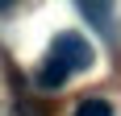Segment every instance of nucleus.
I'll list each match as a JSON object with an SVG mask.
<instances>
[{"label":"nucleus","mask_w":121,"mask_h":116,"mask_svg":"<svg viewBox=\"0 0 121 116\" xmlns=\"http://www.w3.org/2000/svg\"><path fill=\"white\" fill-rule=\"evenodd\" d=\"M75 116H113V108H109V100H84L75 108Z\"/></svg>","instance_id":"f03ea898"},{"label":"nucleus","mask_w":121,"mask_h":116,"mask_svg":"<svg viewBox=\"0 0 121 116\" xmlns=\"http://www.w3.org/2000/svg\"><path fill=\"white\" fill-rule=\"evenodd\" d=\"M96 62V50H92V42H88L84 33H59L54 42H50L46 58H42V70H38V87H63V83L71 79V75H79V70H88Z\"/></svg>","instance_id":"f257e3e1"}]
</instances>
